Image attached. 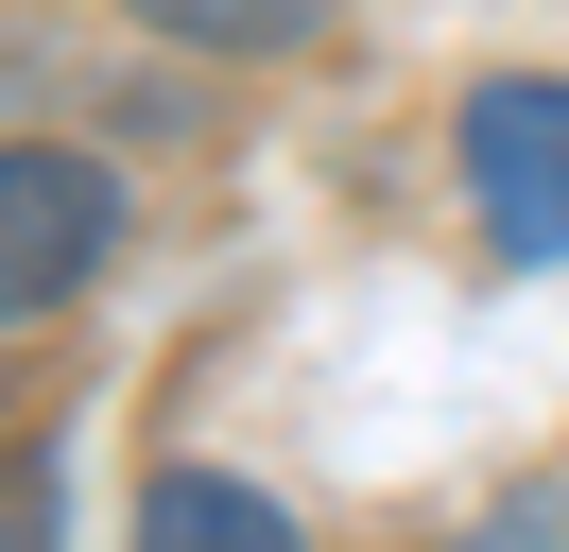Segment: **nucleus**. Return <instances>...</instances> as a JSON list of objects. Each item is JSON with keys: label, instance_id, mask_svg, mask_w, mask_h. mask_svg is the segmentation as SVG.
Here are the masks:
<instances>
[{"label": "nucleus", "instance_id": "4", "mask_svg": "<svg viewBox=\"0 0 569 552\" xmlns=\"http://www.w3.org/2000/svg\"><path fill=\"white\" fill-rule=\"evenodd\" d=\"M173 52H293V34L328 18V0H139Z\"/></svg>", "mask_w": 569, "mask_h": 552}, {"label": "nucleus", "instance_id": "1", "mask_svg": "<svg viewBox=\"0 0 569 552\" xmlns=\"http://www.w3.org/2000/svg\"><path fill=\"white\" fill-rule=\"evenodd\" d=\"M449 156H466V207H483L500 259L569 276V69H483Z\"/></svg>", "mask_w": 569, "mask_h": 552}, {"label": "nucleus", "instance_id": "2", "mask_svg": "<svg viewBox=\"0 0 569 552\" xmlns=\"http://www.w3.org/2000/svg\"><path fill=\"white\" fill-rule=\"evenodd\" d=\"M121 241V190L70 156V138H18L0 156V310H70Z\"/></svg>", "mask_w": 569, "mask_h": 552}, {"label": "nucleus", "instance_id": "3", "mask_svg": "<svg viewBox=\"0 0 569 552\" xmlns=\"http://www.w3.org/2000/svg\"><path fill=\"white\" fill-rule=\"evenodd\" d=\"M139 552H311L259 483H224V466H156L139 483Z\"/></svg>", "mask_w": 569, "mask_h": 552}]
</instances>
